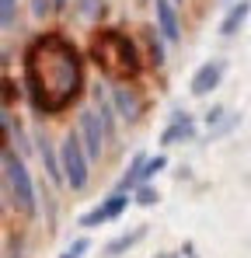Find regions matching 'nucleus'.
Listing matches in <instances>:
<instances>
[{
  "instance_id": "f257e3e1",
  "label": "nucleus",
  "mask_w": 251,
  "mask_h": 258,
  "mask_svg": "<svg viewBox=\"0 0 251 258\" xmlns=\"http://www.w3.org/2000/svg\"><path fill=\"white\" fill-rule=\"evenodd\" d=\"M21 84L25 98L39 115L67 112L84 91V56L59 32L35 35L21 56Z\"/></svg>"
},
{
  "instance_id": "f03ea898",
  "label": "nucleus",
  "mask_w": 251,
  "mask_h": 258,
  "mask_svg": "<svg viewBox=\"0 0 251 258\" xmlns=\"http://www.w3.org/2000/svg\"><path fill=\"white\" fill-rule=\"evenodd\" d=\"M91 59H94L98 70H101L108 81H115V84L133 81V77L143 70V59H140L136 42H133L126 32H119V28H101V32L94 35V42H91Z\"/></svg>"
},
{
  "instance_id": "7ed1b4c3",
  "label": "nucleus",
  "mask_w": 251,
  "mask_h": 258,
  "mask_svg": "<svg viewBox=\"0 0 251 258\" xmlns=\"http://www.w3.org/2000/svg\"><path fill=\"white\" fill-rule=\"evenodd\" d=\"M4 185H7V199L18 213L35 216V181L25 168V161L18 157V150H4Z\"/></svg>"
},
{
  "instance_id": "20e7f679",
  "label": "nucleus",
  "mask_w": 251,
  "mask_h": 258,
  "mask_svg": "<svg viewBox=\"0 0 251 258\" xmlns=\"http://www.w3.org/2000/svg\"><path fill=\"white\" fill-rule=\"evenodd\" d=\"M59 161H63V178L74 192L87 188V174H91V157L84 150V140H81V129H70L59 143Z\"/></svg>"
},
{
  "instance_id": "39448f33",
  "label": "nucleus",
  "mask_w": 251,
  "mask_h": 258,
  "mask_svg": "<svg viewBox=\"0 0 251 258\" xmlns=\"http://www.w3.org/2000/svg\"><path fill=\"white\" fill-rule=\"evenodd\" d=\"M133 199H129V192H112L108 199H101L98 206H91L87 213H81V227H101V223H112V220H119L126 213V206H129Z\"/></svg>"
},
{
  "instance_id": "423d86ee",
  "label": "nucleus",
  "mask_w": 251,
  "mask_h": 258,
  "mask_svg": "<svg viewBox=\"0 0 251 258\" xmlns=\"http://www.w3.org/2000/svg\"><path fill=\"white\" fill-rule=\"evenodd\" d=\"M223 77H227V59H206V63H199V70L192 74L189 91H192L196 98H206L209 91H216V87H220Z\"/></svg>"
},
{
  "instance_id": "0eeeda50",
  "label": "nucleus",
  "mask_w": 251,
  "mask_h": 258,
  "mask_svg": "<svg viewBox=\"0 0 251 258\" xmlns=\"http://www.w3.org/2000/svg\"><path fill=\"white\" fill-rule=\"evenodd\" d=\"M81 140H84L87 157L98 161L101 150H105V140H108V129H105V122H101L98 112H84V115H81Z\"/></svg>"
},
{
  "instance_id": "6e6552de",
  "label": "nucleus",
  "mask_w": 251,
  "mask_h": 258,
  "mask_svg": "<svg viewBox=\"0 0 251 258\" xmlns=\"http://www.w3.org/2000/svg\"><path fill=\"white\" fill-rule=\"evenodd\" d=\"M157 32L164 35V42H178L181 39V18H178V7L174 0H157Z\"/></svg>"
},
{
  "instance_id": "1a4fd4ad",
  "label": "nucleus",
  "mask_w": 251,
  "mask_h": 258,
  "mask_svg": "<svg viewBox=\"0 0 251 258\" xmlns=\"http://www.w3.org/2000/svg\"><path fill=\"white\" fill-rule=\"evenodd\" d=\"M112 101H115V112L122 115L126 122H136V119L143 115V101L136 98V91H129L126 84L112 87Z\"/></svg>"
},
{
  "instance_id": "9d476101",
  "label": "nucleus",
  "mask_w": 251,
  "mask_h": 258,
  "mask_svg": "<svg viewBox=\"0 0 251 258\" xmlns=\"http://www.w3.org/2000/svg\"><path fill=\"white\" fill-rule=\"evenodd\" d=\"M251 18V0H234L230 7H227V14H223V21H220V35H237L244 25H248Z\"/></svg>"
},
{
  "instance_id": "9b49d317",
  "label": "nucleus",
  "mask_w": 251,
  "mask_h": 258,
  "mask_svg": "<svg viewBox=\"0 0 251 258\" xmlns=\"http://www.w3.org/2000/svg\"><path fill=\"white\" fill-rule=\"evenodd\" d=\"M35 147H39V157H42V164H45V174H49L56 185L67 181V178H63V161H59V154H56V147L49 143L45 133H35Z\"/></svg>"
},
{
  "instance_id": "f8f14e48",
  "label": "nucleus",
  "mask_w": 251,
  "mask_h": 258,
  "mask_svg": "<svg viewBox=\"0 0 251 258\" xmlns=\"http://www.w3.org/2000/svg\"><path fill=\"white\" fill-rule=\"evenodd\" d=\"M196 136V119L192 115H174L167 129L161 133V147H171V143H178V140H192Z\"/></svg>"
},
{
  "instance_id": "ddd939ff",
  "label": "nucleus",
  "mask_w": 251,
  "mask_h": 258,
  "mask_svg": "<svg viewBox=\"0 0 251 258\" xmlns=\"http://www.w3.org/2000/svg\"><path fill=\"white\" fill-rule=\"evenodd\" d=\"M143 237H147V227H136V230H129V234H119L115 241H108V244H105V258L126 255V251H129V248H136Z\"/></svg>"
},
{
  "instance_id": "4468645a",
  "label": "nucleus",
  "mask_w": 251,
  "mask_h": 258,
  "mask_svg": "<svg viewBox=\"0 0 251 258\" xmlns=\"http://www.w3.org/2000/svg\"><path fill=\"white\" fill-rule=\"evenodd\" d=\"M143 35H147V45H150V67H164V35L157 32V25H147L143 28Z\"/></svg>"
},
{
  "instance_id": "2eb2a0df",
  "label": "nucleus",
  "mask_w": 251,
  "mask_h": 258,
  "mask_svg": "<svg viewBox=\"0 0 251 258\" xmlns=\"http://www.w3.org/2000/svg\"><path fill=\"white\" fill-rule=\"evenodd\" d=\"M164 168H167V157H164V154H157V157H147V164H143V171H140V185H136V188L150 185V181H154V174H161Z\"/></svg>"
},
{
  "instance_id": "dca6fc26",
  "label": "nucleus",
  "mask_w": 251,
  "mask_h": 258,
  "mask_svg": "<svg viewBox=\"0 0 251 258\" xmlns=\"http://www.w3.org/2000/svg\"><path fill=\"white\" fill-rule=\"evenodd\" d=\"M133 203H136V206H157V203H161V196H157V188H154V185H143V188H136V192H133Z\"/></svg>"
},
{
  "instance_id": "f3484780",
  "label": "nucleus",
  "mask_w": 251,
  "mask_h": 258,
  "mask_svg": "<svg viewBox=\"0 0 251 258\" xmlns=\"http://www.w3.org/2000/svg\"><path fill=\"white\" fill-rule=\"evenodd\" d=\"M14 14H18V0H0V28L4 32L14 25Z\"/></svg>"
},
{
  "instance_id": "a211bd4d",
  "label": "nucleus",
  "mask_w": 251,
  "mask_h": 258,
  "mask_svg": "<svg viewBox=\"0 0 251 258\" xmlns=\"http://www.w3.org/2000/svg\"><path fill=\"white\" fill-rule=\"evenodd\" d=\"M52 11H56V0H32V14H35V18H45V14H52Z\"/></svg>"
},
{
  "instance_id": "6ab92c4d",
  "label": "nucleus",
  "mask_w": 251,
  "mask_h": 258,
  "mask_svg": "<svg viewBox=\"0 0 251 258\" xmlns=\"http://www.w3.org/2000/svg\"><path fill=\"white\" fill-rule=\"evenodd\" d=\"M7 258H21V237L18 234L7 237Z\"/></svg>"
},
{
  "instance_id": "aec40b11",
  "label": "nucleus",
  "mask_w": 251,
  "mask_h": 258,
  "mask_svg": "<svg viewBox=\"0 0 251 258\" xmlns=\"http://www.w3.org/2000/svg\"><path fill=\"white\" fill-rule=\"evenodd\" d=\"M67 4H70V0H56V7H67Z\"/></svg>"
},
{
  "instance_id": "412c9836",
  "label": "nucleus",
  "mask_w": 251,
  "mask_h": 258,
  "mask_svg": "<svg viewBox=\"0 0 251 258\" xmlns=\"http://www.w3.org/2000/svg\"><path fill=\"white\" fill-rule=\"evenodd\" d=\"M59 258H77V255H70V251H63V255H59Z\"/></svg>"
},
{
  "instance_id": "4be33fe9",
  "label": "nucleus",
  "mask_w": 251,
  "mask_h": 258,
  "mask_svg": "<svg viewBox=\"0 0 251 258\" xmlns=\"http://www.w3.org/2000/svg\"><path fill=\"white\" fill-rule=\"evenodd\" d=\"M136 4H147V0H136Z\"/></svg>"
}]
</instances>
